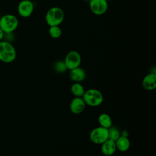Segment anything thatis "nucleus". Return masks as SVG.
I'll list each match as a JSON object with an SVG mask.
<instances>
[{"mask_svg":"<svg viewBox=\"0 0 156 156\" xmlns=\"http://www.w3.org/2000/svg\"><path fill=\"white\" fill-rule=\"evenodd\" d=\"M142 86L146 90H154L156 87V74L151 73L145 76L142 80Z\"/></svg>","mask_w":156,"mask_h":156,"instance_id":"obj_10","label":"nucleus"},{"mask_svg":"<svg viewBox=\"0 0 156 156\" xmlns=\"http://www.w3.org/2000/svg\"><path fill=\"white\" fill-rule=\"evenodd\" d=\"M116 147L115 142L108 139L101 144V152L105 156H111L116 151Z\"/></svg>","mask_w":156,"mask_h":156,"instance_id":"obj_12","label":"nucleus"},{"mask_svg":"<svg viewBox=\"0 0 156 156\" xmlns=\"http://www.w3.org/2000/svg\"><path fill=\"white\" fill-rule=\"evenodd\" d=\"M54 69L55 70V71H57V73H63L66 71V70H68L64 61L62 60H58L57 62H56L54 63Z\"/></svg>","mask_w":156,"mask_h":156,"instance_id":"obj_18","label":"nucleus"},{"mask_svg":"<svg viewBox=\"0 0 156 156\" xmlns=\"http://www.w3.org/2000/svg\"><path fill=\"white\" fill-rule=\"evenodd\" d=\"M116 149L121 152H126L130 147V141L127 136L121 135L115 141Z\"/></svg>","mask_w":156,"mask_h":156,"instance_id":"obj_13","label":"nucleus"},{"mask_svg":"<svg viewBox=\"0 0 156 156\" xmlns=\"http://www.w3.org/2000/svg\"><path fill=\"white\" fill-rule=\"evenodd\" d=\"M49 34L53 38H58L62 35V30L59 26H49Z\"/></svg>","mask_w":156,"mask_h":156,"instance_id":"obj_17","label":"nucleus"},{"mask_svg":"<svg viewBox=\"0 0 156 156\" xmlns=\"http://www.w3.org/2000/svg\"><path fill=\"white\" fill-rule=\"evenodd\" d=\"M0 113H1V110H0Z\"/></svg>","mask_w":156,"mask_h":156,"instance_id":"obj_20","label":"nucleus"},{"mask_svg":"<svg viewBox=\"0 0 156 156\" xmlns=\"http://www.w3.org/2000/svg\"><path fill=\"white\" fill-rule=\"evenodd\" d=\"M69 76L71 80L74 82L80 83L85 79L86 73L82 68L79 66L69 70Z\"/></svg>","mask_w":156,"mask_h":156,"instance_id":"obj_11","label":"nucleus"},{"mask_svg":"<svg viewBox=\"0 0 156 156\" xmlns=\"http://www.w3.org/2000/svg\"><path fill=\"white\" fill-rule=\"evenodd\" d=\"M82 98L86 105L93 107L100 105L104 101L102 93L99 90L94 88L85 91Z\"/></svg>","mask_w":156,"mask_h":156,"instance_id":"obj_3","label":"nucleus"},{"mask_svg":"<svg viewBox=\"0 0 156 156\" xmlns=\"http://www.w3.org/2000/svg\"><path fill=\"white\" fill-rule=\"evenodd\" d=\"M98 122L100 126L108 129L112 126V120L109 115L105 113H101L98 117Z\"/></svg>","mask_w":156,"mask_h":156,"instance_id":"obj_14","label":"nucleus"},{"mask_svg":"<svg viewBox=\"0 0 156 156\" xmlns=\"http://www.w3.org/2000/svg\"><path fill=\"white\" fill-rule=\"evenodd\" d=\"M81 60V56L77 51H71L66 54L63 61L67 69L71 70L80 66Z\"/></svg>","mask_w":156,"mask_h":156,"instance_id":"obj_6","label":"nucleus"},{"mask_svg":"<svg viewBox=\"0 0 156 156\" xmlns=\"http://www.w3.org/2000/svg\"><path fill=\"white\" fill-rule=\"evenodd\" d=\"M65 18L63 10L58 7H52L46 12L45 20L49 26H59Z\"/></svg>","mask_w":156,"mask_h":156,"instance_id":"obj_2","label":"nucleus"},{"mask_svg":"<svg viewBox=\"0 0 156 156\" xmlns=\"http://www.w3.org/2000/svg\"><path fill=\"white\" fill-rule=\"evenodd\" d=\"M4 32L0 28V41L2 40V39L4 38Z\"/></svg>","mask_w":156,"mask_h":156,"instance_id":"obj_19","label":"nucleus"},{"mask_svg":"<svg viewBox=\"0 0 156 156\" xmlns=\"http://www.w3.org/2000/svg\"><path fill=\"white\" fill-rule=\"evenodd\" d=\"M120 136V132L116 127L112 126L108 129V136L109 140L115 142Z\"/></svg>","mask_w":156,"mask_h":156,"instance_id":"obj_16","label":"nucleus"},{"mask_svg":"<svg viewBox=\"0 0 156 156\" xmlns=\"http://www.w3.org/2000/svg\"><path fill=\"white\" fill-rule=\"evenodd\" d=\"M85 91L84 87L79 82H74L71 87V92L74 97L82 98Z\"/></svg>","mask_w":156,"mask_h":156,"instance_id":"obj_15","label":"nucleus"},{"mask_svg":"<svg viewBox=\"0 0 156 156\" xmlns=\"http://www.w3.org/2000/svg\"><path fill=\"white\" fill-rule=\"evenodd\" d=\"M89 6L91 12L96 15L104 14L108 9L107 0H90Z\"/></svg>","mask_w":156,"mask_h":156,"instance_id":"obj_7","label":"nucleus"},{"mask_svg":"<svg viewBox=\"0 0 156 156\" xmlns=\"http://www.w3.org/2000/svg\"><path fill=\"white\" fill-rule=\"evenodd\" d=\"M85 105L86 104L82 98L74 97L71 101L69 108L73 113L78 115L84 110Z\"/></svg>","mask_w":156,"mask_h":156,"instance_id":"obj_9","label":"nucleus"},{"mask_svg":"<svg viewBox=\"0 0 156 156\" xmlns=\"http://www.w3.org/2000/svg\"><path fill=\"white\" fill-rule=\"evenodd\" d=\"M16 57L14 46L7 41H0V60L9 63L13 62Z\"/></svg>","mask_w":156,"mask_h":156,"instance_id":"obj_1","label":"nucleus"},{"mask_svg":"<svg viewBox=\"0 0 156 156\" xmlns=\"http://www.w3.org/2000/svg\"><path fill=\"white\" fill-rule=\"evenodd\" d=\"M90 139L94 144H102L108 139V129L101 126L93 129L90 133Z\"/></svg>","mask_w":156,"mask_h":156,"instance_id":"obj_5","label":"nucleus"},{"mask_svg":"<svg viewBox=\"0 0 156 156\" xmlns=\"http://www.w3.org/2000/svg\"><path fill=\"white\" fill-rule=\"evenodd\" d=\"M18 18L12 14H5L0 18V28L5 34H10L18 26Z\"/></svg>","mask_w":156,"mask_h":156,"instance_id":"obj_4","label":"nucleus"},{"mask_svg":"<svg viewBox=\"0 0 156 156\" xmlns=\"http://www.w3.org/2000/svg\"><path fill=\"white\" fill-rule=\"evenodd\" d=\"M34 10V3L31 0H22L18 5V12L23 18L29 17Z\"/></svg>","mask_w":156,"mask_h":156,"instance_id":"obj_8","label":"nucleus"}]
</instances>
